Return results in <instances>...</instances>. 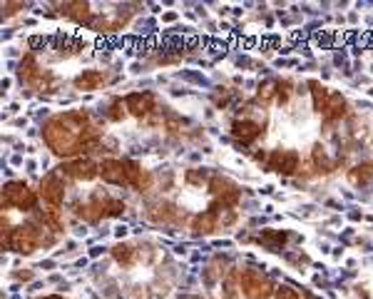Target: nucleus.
I'll return each mask as SVG.
<instances>
[{
    "label": "nucleus",
    "mask_w": 373,
    "mask_h": 299,
    "mask_svg": "<svg viewBox=\"0 0 373 299\" xmlns=\"http://www.w3.org/2000/svg\"><path fill=\"white\" fill-rule=\"evenodd\" d=\"M65 177H73V180H82V182H90V180H95L97 175H100V165L92 160H87V157H78V160H70L65 162V165L57 167Z\"/></svg>",
    "instance_id": "obj_5"
},
{
    "label": "nucleus",
    "mask_w": 373,
    "mask_h": 299,
    "mask_svg": "<svg viewBox=\"0 0 373 299\" xmlns=\"http://www.w3.org/2000/svg\"><path fill=\"white\" fill-rule=\"evenodd\" d=\"M38 205V195L30 190L25 182H8L3 187V207H15V210H35Z\"/></svg>",
    "instance_id": "obj_4"
},
{
    "label": "nucleus",
    "mask_w": 373,
    "mask_h": 299,
    "mask_svg": "<svg viewBox=\"0 0 373 299\" xmlns=\"http://www.w3.org/2000/svg\"><path fill=\"white\" fill-rule=\"evenodd\" d=\"M100 177L110 184H122V187H127V170H124V160H115V157L102 160L100 162Z\"/></svg>",
    "instance_id": "obj_10"
},
{
    "label": "nucleus",
    "mask_w": 373,
    "mask_h": 299,
    "mask_svg": "<svg viewBox=\"0 0 373 299\" xmlns=\"http://www.w3.org/2000/svg\"><path fill=\"white\" fill-rule=\"evenodd\" d=\"M349 180L353 184H366L368 180H373V160L358 162V165L349 173Z\"/></svg>",
    "instance_id": "obj_15"
},
{
    "label": "nucleus",
    "mask_w": 373,
    "mask_h": 299,
    "mask_svg": "<svg viewBox=\"0 0 373 299\" xmlns=\"http://www.w3.org/2000/svg\"><path fill=\"white\" fill-rule=\"evenodd\" d=\"M124 115H127V105L122 103V100H112L110 103V112H108V117L112 122H119V120H124Z\"/></svg>",
    "instance_id": "obj_18"
},
{
    "label": "nucleus",
    "mask_w": 373,
    "mask_h": 299,
    "mask_svg": "<svg viewBox=\"0 0 373 299\" xmlns=\"http://www.w3.org/2000/svg\"><path fill=\"white\" fill-rule=\"evenodd\" d=\"M274 100H277V80L261 82L259 90H256V103L261 108H269V105H274Z\"/></svg>",
    "instance_id": "obj_16"
},
{
    "label": "nucleus",
    "mask_w": 373,
    "mask_h": 299,
    "mask_svg": "<svg viewBox=\"0 0 373 299\" xmlns=\"http://www.w3.org/2000/svg\"><path fill=\"white\" fill-rule=\"evenodd\" d=\"M112 257L117 259L119 265L130 267L135 262V247L132 245H115L112 247Z\"/></svg>",
    "instance_id": "obj_17"
},
{
    "label": "nucleus",
    "mask_w": 373,
    "mask_h": 299,
    "mask_svg": "<svg viewBox=\"0 0 373 299\" xmlns=\"http://www.w3.org/2000/svg\"><path fill=\"white\" fill-rule=\"evenodd\" d=\"M217 224H219V212L210 207L192 219V232L194 235H212L217 230Z\"/></svg>",
    "instance_id": "obj_11"
},
{
    "label": "nucleus",
    "mask_w": 373,
    "mask_h": 299,
    "mask_svg": "<svg viewBox=\"0 0 373 299\" xmlns=\"http://www.w3.org/2000/svg\"><path fill=\"white\" fill-rule=\"evenodd\" d=\"M40 299H62L60 294H47V297H40Z\"/></svg>",
    "instance_id": "obj_23"
},
{
    "label": "nucleus",
    "mask_w": 373,
    "mask_h": 299,
    "mask_svg": "<svg viewBox=\"0 0 373 299\" xmlns=\"http://www.w3.org/2000/svg\"><path fill=\"white\" fill-rule=\"evenodd\" d=\"M6 15H13V13H17V8H23V3H6Z\"/></svg>",
    "instance_id": "obj_22"
},
{
    "label": "nucleus",
    "mask_w": 373,
    "mask_h": 299,
    "mask_svg": "<svg viewBox=\"0 0 373 299\" xmlns=\"http://www.w3.org/2000/svg\"><path fill=\"white\" fill-rule=\"evenodd\" d=\"M274 299H301V294L296 292L294 287H288V284H281V287L277 289V297Z\"/></svg>",
    "instance_id": "obj_20"
},
{
    "label": "nucleus",
    "mask_w": 373,
    "mask_h": 299,
    "mask_svg": "<svg viewBox=\"0 0 373 299\" xmlns=\"http://www.w3.org/2000/svg\"><path fill=\"white\" fill-rule=\"evenodd\" d=\"M17 78H20V82H28V85H40V80H43V73H40L38 63H35L33 55H25L23 63H20V70H17Z\"/></svg>",
    "instance_id": "obj_13"
},
{
    "label": "nucleus",
    "mask_w": 373,
    "mask_h": 299,
    "mask_svg": "<svg viewBox=\"0 0 373 299\" xmlns=\"http://www.w3.org/2000/svg\"><path fill=\"white\" fill-rule=\"evenodd\" d=\"M124 212V202L122 200H110V210H108V217H117V214Z\"/></svg>",
    "instance_id": "obj_21"
},
{
    "label": "nucleus",
    "mask_w": 373,
    "mask_h": 299,
    "mask_svg": "<svg viewBox=\"0 0 373 299\" xmlns=\"http://www.w3.org/2000/svg\"><path fill=\"white\" fill-rule=\"evenodd\" d=\"M232 135L242 145H251L254 140H259L264 135V125L256 120H249V117H242V120L232 122Z\"/></svg>",
    "instance_id": "obj_8"
},
{
    "label": "nucleus",
    "mask_w": 373,
    "mask_h": 299,
    "mask_svg": "<svg viewBox=\"0 0 373 299\" xmlns=\"http://www.w3.org/2000/svg\"><path fill=\"white\" fill-rule=\"evenodd\" d=\"M40 197L50 205L52 210L55 207H60L62 205V200H65V184H62V177L60 175H47L43 182H40Z\"/></svg>",
    "instance_id": "obj_7"
},
{
    "label": "nucleus",
    "mask_w": 373,
    "mask_h": 299,
    "mask_svg": "<svg viewBox=\"0 0 373 299\" xmlns=\"http://www.w3.org/2000/svg\"><path fill=\"white\" fill-rule=\"evenodd\" d=\"M102 73L100 70H85V73H80L78 78H75V87H80V90H97V87L102 85Z\"/></svg>",
    "instance_id": "obj_14"
},
{
    "label": "nucleus",
    "mask_w": 373,
    "mask_h": 299,
    "mask_svg": "<svg viewBox=\"0 0 373 299\" xmlns=\"http://www.w3.org/2000/svg\"><path fill=\"white\" fill-rule=\"evenodd\" d=\"M90 125L92 120L87 110H68L43 125V138L57 157L78 160L85 152V130Z\"/></svg>",
    "instance_id": "obj_1"
},
{
    "label": "nucleus",
    "mask_w": 373,
    "mask_h": 299,
    "mask_svg": "<svg viewBox=\"0 0 373 299\" xmlns=\"http://www.w3.org/2000/svg\"><path fill=\"white\" fill-rule=\"evenodd\" d=\"M210 192L214 195V202H212L210 207L217 210V212H219V207H237L239 197H242V190H239L237 184L229 177H221V175L210 177Z\"/></svg>",
    "instance_id": "obj_3"
},
{
    "label": "nucleus",
    "mask_w": 373,
    "mask_h": 299,
    "mask_svg": "<svg viewBox=\"0 0 373 299\" xmlns=\"http://www.w3.org/2000/svg\"><path fill=\"white\" fill-rule=\"evenodd\" d=\"M237 282H239V275H237V272H229V277L224 279L226 299H237Z\"/></svg>",
    "instance_id": "obj_19"
},
{
    "label": "nucleus",
    "mask_w": 373,
    "mask_h": 299,
    "mask_svg": "<svg viewBox=\"0 0 373 299\" xmlns=\"http://www.w3.org/2000/svg\"><path fill=\"white\" fill-rule=\"evenodd\" d=\"M57 8H60L62 15H68L75 23H92L90 3H62Z\"/></svg>",
    "instance_id": "obj_12"
},
{
    "label": "nucleus",
    "mask_w": 373,
    "mask_h": 299,
    "mask_svg": "<svg viewBox=\"0 0 373 299\" xmlns=\"http://www.w3.org/2000/svg\"><path fill=\"white\" fill-rule=\"evenodd\" d=\"M239 287L247 299H272L277 297V284L256 270H244L239 275Z\"/></svg>",
    "instance_id": "obj_2"
},
{
    "label": "nucleus",
    "mask_w": 373,
    "mask_h": 299,
    "mask_svg": "<svg viewBox=\"0 0 373 299\" xmlns=\"http://www.w3.org/2000/svg\"><path fill=\"white\" fill-rule=\"evenodd\" d=\"M154 103H157L154 92H132V95H127V98H124L127 112H130V115H135V117H147L149 112L154 110Z\"/></svg>",
    "instance_id": "obj_9"
},
{
    "label": "nucleus",
    "mask_w": 373,
    "mask_h": 299,
    "mask_svg": "<svg viewBox=\"0 0 373 299\" xmlns=\"http://www.w3.org/2000/svg\"><path fill=\"white\" fill-rule=\"evenodd\" d=\"M110 200L112 197H100L95 195L90 202H82V205H75V214L87 222H97V219L108 217V210H110Z\"/></svg>",
    "instance_id": "obj_6"
}]
</instances>
